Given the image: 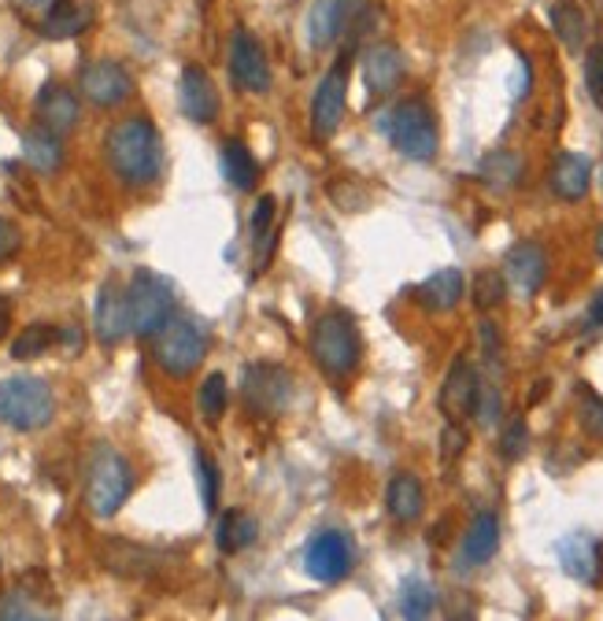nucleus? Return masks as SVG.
I'll use <instances>...</instances> for the list:
<instances>
[{
  "label": "nucleus",
  "mask_w": 603,
  "mask_h": 621,
  "mask_svg": "<svg viewBox=\"0 0 603 621\" xmlns=\"http://www.w3.org/2000/svg\"><path fill=\"white\" fill-rule=\"evenodd\" d=\"M104 155H108V166L115 171L119 182H126L134 189L160 182V174H163L160 130L152 126V119H145V115H130L123 122H115V126L108 130Z\"/></svg>",
  "instance_id": "nucleus-1"
},
{
  "label": "nucleus",
  "mask_w": 603,
  "mask_h": 621,
  "mask_svg": "<svg viewBox=\"0 0 603 621\" xmlns=\"http://www.w3.org/2000/svg\"><path fill=\"white\" fill-rule=\"evenodd\" d=\"M308 348L315 366L330 377V381H345L359 370V359H364V337H359L356 318L348 315L345 307L319 310L311 318L308 329Z\"/></svg>",
  "instance_id": "nucleus-2"
},
{
  "label": "nucleus",
  "mask_w": 603,
  "mask_h": 621,
  "mask_svg": "<svg viewBox=\"0 0 603 621\" xmlns=\"http://www.w3.org/2000/svg\"><path fill=\"white\" fill-rule=\"evenodd\" d=\"M52 415H57V399L41 377L19 374L0 381V421H8L19 432H34L45 429Z\"/></svg>",
  "instance_id": "nucleus-3"
},
{
  "label": "nucleus",
  "mask_w": 603,
  "mask_h": 621,
  "mask_svg": "<svg viewBox=\"0 0 603 621\" xmlns=\"http://www.w3.org/2000/svg\"><path fill=\"white\" fill-rule=\"evenodd\" d=\"M381 130L389 133L392 149L415 163L433 160L437 144H441V138H437V119L422 100H403V104H397L381 119Z\"/></svg>",
  "instance_id": "nucleus-4"
},
{
  "label": "nucleus",
  "mask_w": 603,
  "mask_h": 621,
  "mask_svg": "<svg viewBox=\"0 0 603 621\" xmlns=\"http://www.w3.org/2000/svg\"><path fill=\"white\" fill-rule=\"evenodd\" d=\"M207 355V333L196 326L193 318L174 315L156 337H152V359L163 374L171 377H190Z\"/></svg>",
  "instance_id": "nucleus-5"
},
{
  "label": "nucleus",
  "mask_w": 603,
  "mask_h": 621,
  "mask_svg": "<svg viewBox=\"0 0 603 621\" xmlns=\"http://www.w3.org/2000/svg\"><path fill=\"white\" fill-rule=\"evenodd\" d=\"M134 488V474H130L126 459L112 448H96L90 462V481H85V499L96 518H115L119 507L130 499Z\"/></svg>",
  "instance_id": "nucleus-6"
},
{
  "label": "nucleus",
  "mask_w": 603,
  "mask_h": 621,
  "mask_svg": "<svg viewBox=\"0 0 603 621\" xmlns=\"http://www.w3.org/2000/svg\"><path fill=\"white\" fill-rule=\"evenodd\" d=\"M126 307H130V333H137V337H156V333L174 318L171 285L152 271H137L134 282L126 288Z\"/></svg>",
  "instance_id": "nucleus-7"
},
{
  "label": "nucleus",
  "mask_w": 603,
  "mask_h": 621,
  "mask_svg": "<svg viewBox=\"0 0 603 621\" xmlns=\"http://www.w3.org/2000/svg\"><path fill=\"white\" fill-rule=\"evenodd\" d=\"M241 396H245L252 415L278 418L293 399V374L278 363H248Z\"/></svg>",
  "instance_id": "nucleus-8"
},
{
  "label": "nucleus",
  "mask_w": 603,
  "mask_h": 621,
  "mask_svg": "<svg viewBox=\"0 0 603 621\" xmlns=\"http://www.w3.org/2000/svg\"><path fill=\"white\" fill-rule=\"evenodd\" d=\"M348 74H352V55H341L330 71L323 74L319 89L311 96V130L319 141H330L337 126L345 122V108H348Z\"/></svg>",
  "instance_id": "nucleus-9"
},
{
  "label": "nucleus",
  "mask_w": 603,
  "mask_h": 621,
  "mask_svg": "<svg viewBox=\"0 0 603 621\" xmlns=\"http://www.w3.org/2000/svg\"><path fill=\"white\" fill-rule=\"evenodd\" d=\"M356 551L352 537L345 529H323L308 540V551H304V570H308L311 581L319 584H337L352 573Z\"/></svg>",
  "instance_id": "nucleus-10"
},
{
  "label": "nucleus",
  "mask_w": 603,
  "mask_h": 621,
  "mask_svg": "<svg viewBox=\"0 0 603 621\" xmlns=\"http://www.w3.org/2000/svg\"><path fill=\"white\" fill-rule=\"evenodd\" d=\"M229 74H234L241 93H267L270 89V60L256 33H248L245 27H237L229 38Z\"/></svg>",
  "instance_id": "nucleus-11"
},
{
  "label": "nucleus",
  "mask_w": 603,
  "mask_h": 621,
  "mask_svg": "<svg viewBox=\"0 0 603 621\" xmlns=\"http://www.w3.org/2000/svg\"><path fill=\"white\" fill-rule=\"evenodd\" d=\"M82 96L96 108H115L134 93V78L119 60H93L82 67L79 74Z\"/></svg>",
  "instance_id": "nucleus-12"
},
{
  "label": "nucleus",
  "mask_w": 603,
  "mask_h": 621,
  "mask_svg": "<svg viewBox=\"0 0 603 621\" xmlns=\"http://www.w3.org/2000/svg\"><path fill=\"white\" fill-rule=\"evenodd\" d=\"M178 104H182V115L196 122V126H212V122L218 119V111H223V104H218V89L212 82V74L204 71V67L190 63L178 78Z\"/></svg>",
  "instance_id": "nucleus-13"
},
{
  "label": "nucleus",
  "mask_w": 603,
  "mask_h": 621,
  "mask_svg": "<svg viewBox=\"0 0 603 621\" xmlns=\"http://www.w3.org/2000/svg\"><path fill=\"white\" fill-rule=\"evenodd\" d=\"M478 393H481V377L474 370V363L467 359V355H459L452 363V370H448L444 385H441V410L448 421H467L474 418V407H478Z\"/></svg>",
  "instance_id": "nucleus-14"
},
{
  "label": "nucleus",
  "mask_w": 603,
  "mask_h": 621,
  "mask_svg": "<svg viewBox=\"0 0 603 621\" xmlns=\"http://www.w3.org/2000/svg\"><path fill=\"white\" fill-rule=\"evenodd\" d=\"M548 277V255L536 241H519L503 259V282L519 296H536Z\"/></svg>",
  "instance_id": "nucleus-15"
},
{
  "label": "nucleus",
  "mask_w": 603,
  "mask_h": 621,
  "mask_svg": "<svg viewBox=\"0 0 603 621\" xmlns=\"http://www.w3.org/2000/svg\"><path fill=\"white\" fill-rule=\"evenodd\" d=\"M364 11V0H315L308 16V38L315 49H330Z\"/></svg>",
  "instance_id": "nucleus-16"
},
{
  "label": "nucleus",
  "mask_w": 603,
  "mask_h": 621,
  "mask_svg": "<svg viewBox=\"0 0 603 621\" xmlns=\"http://www.w3.org/2000/svg\"><path fill=\"white\" fill-rule=\"evenodd\" d=\"M559 566H563L566 577H574L581 584H596L600 581V543L589 537V532H566L563 540L555 543Z\"/></svg>",
  "instance_id": "nucleus-17"
},
{
  "label": "nucleus",
  "mask_w": 603,
  "mask_h": 621,
  "mask_svg": "<svg viewBox=\"0 0 603 621\" xmlns=\"http://www.w3.org/2000/svg\"><path fill=\"white\" fill-rule=\"evenodd\" d=\"M34 108H38V126H45L49 133H57V138H63L68 130L79 126V115H82L79 96L60 82L41 85Z\"/></svg>",
  "instance_id": "nucleus-18"
},
{
  "label": "nucleus",
  "mask_w": 603,
  "mask_h": 621,
  "mask_svg": "<svg viewBox=\"0 0 603 621\" xmlns=\"http://www.w3.org/2000/svg\"><path fill=\"white\" fill-rule=\"evenodd\" d=\"M93 326L96 337L104 344H119L130 333V307H126V288H119L115 282L101 285L93 307Z\"/></svg>",
  "instance_id": "nucleus-19"
},
{
  "label": "nucleus",
  "mask_w": 603,
  "mask_h": 621,
  "mask_svg": "<svg viewBox=\"0 0 603 621\" xmlns=\"http://www.w3.org/2000/svg\"><path fill=\"white\" fill-rule=\"evenodd\" d=\"M403 78V55L397 44H370L364 55V82L370 96H389Z\"/></svg>",
  "instance_id": "nucleus-20"
},
{
  "label": "nucleus",
  "mask_w": 603,
  "mask_h": 621,
  "mask_svg": "<svg viewBox=\"0 0 603 621\" xmlns=\"http://www.w3.org/2000/svg\"><path fill=\"white\" fill-rule=\"evenodd\" d=\"M592 185V160L581 152H559L552 163V193L566 204H578V200L589 196Z\"/></svg>",
  "instance_id": "nucleus-21"
},
{
  "label": "nucleus",
  "mask_w": 603,
  "mask_h": 621,
  "mask_svg": "<svg viewBox=\"0 0 603 621\" xmlns=\"http://www.w3.org/2000/svg\"><path fill=\"white\" fill-rule=\"evenodd\" d=\"M252 248H256L252 274H263L274 259V248H278V204H274V196H259L252 207Z\"/></svg>",
  "instance_id": "nucleus-22"
},
{
  "label": "nucleus",
  "mask_w": 603,
  "mask_h": 621,
  "mask_svg": "<svg viewBox=\"0 0 603 621\" xmlns=\"http://www.w3.org/2000/svg\"><path fill=\"white\" fill-rule=\"evenodd\" d=\"M463 271H456V266H448V271H437L430 274L426 282L415 288V299L426 307V310H433V315H441V310H452L459 299H463Z\"/></svg>",
  "instance_id": "nucleus-23"
},
{
  "label": "nucleus",
  "mask_w": 603,
  "mask_h": 621,
  "mask_svg": "<svg viewBox=\"0 0 603 621\" xmlns=\"http://www.w3.org/2000/svg\"><path fill=\"white\" fill-rule=\"evenodd\" d=\"M386 507L397 521H419L426 510V492L422 481L415 474H392V481L386 488Z\"/></svg>",
  "instance_id": "nucleus-24"
},
{
  "label": "nucleus",
  "mask_w": 603,
  "mask_h": 621,
  "mask_svg": "<svg viewBox=\"0 0 603 621\" xmlns=\"http://www.w3.org/2000/svg\"><path fill=\"white\" fill-rule=\"evenodd\" d=\"M93 22V8L90 4H74V0H60V4H52L45 11V19H41V33L45 38H79V33Z\"/></svg>",
  "instance_id": "nucleus-25"
},
{
  "label": "nucleus",
  "mask_w": 603,
  "mask_h": 621,
  "mask_svg": "<svg viewBox=\"0 0 603 621\" xmlns=\"http://www.w3.org/2000/svg\"><path fill=\"white\" fill-rule=\"evenodd\" d=\"M500 548V518L497 515H478L470 521L467 537H463V562L470 566H486Z\"/></svg>",
  "instance_id": "nucleus-26"
},
{
  "label": "nucleus",
  "mask_w": 603,
  "mask_h": 621,
  "mask_svg": "<svg viewBox=\"0 0 603 621\" xmlns=\"http://www.w3.org/2000/svg\"><path fill=\"white\" fill-rule=\"evenodd\" d=\"M552 30L570 52H581L589 41V16L578 0H555L552 4Z\"/></svg>",
  "instance_id": "nucleus-27"
},
{
  "label": "nucleus",
  "mask_w": 603,
  "mask_h": 621,
  "mask_svg": "<svg viewBox=\"0 0 603 621\" xmlns=\"http://www.w3.org/2000/svg\"><path fill=\"white\" fill-rule=\"evenodd\" d=\"M259 537V521L256 515H248V510H226L223 521H218V551L223 554H241L245 548H252Z\"/></svg>",
  "instance_id": "nucleus-28"
},
{
  "label": "nucleus",
  "mask_w": 603,
  "mask_h": 621,
  "mask_svg": "<svg viewBox=\"0 0 603 621\" xmlns=\"http://www.w3.org/2000/svg\"><path fill=\"white\" fill-rule=\"evenodd\" d=\"M23 152H27V163L41 174H57L63 166V141L45 126H34L30 133H23Z\"/></svg>",
  "instance_id": "nucleus-29"
},
{
  "label": "nucleus",
  "mask_w": 603,
  "mask_h": 621,
  "mask_svg": "<svg viewBox=\"0 0 603 621\" xmlns=\"http://www.w3.org/2000/svg\"><path fill=\"white\" fill-rule=\"evenodd\" d=\"M218 155H223V174H226L229 185L234 189H256L259 163H256V155L248 152L245 141H226Z\"/></svg>",
  "instance_id": "nucleus-30"
},
{
  "label": "nucleus",
  "mask_w": 603,
  "mask_h": 621,
  "mask_svg": "<svg viewBox=\"0 0 603 621\" xmlns=\"http://www.w3.org/2000/svg\"><path fill=\"white\" fill-rule=\"evenodd\" d=\"M104 562L123 577H145L152 570V554L145 548H137V543H123V540L104 543Z\"/></svg>",
  "instance_id": "nucleus-31"
},
{
  "label": "nucleus",
  "mask_w": 603,
  "mask_h": 621,
  "mask_svg": "<svg viewBox=\"0 0 603 621\" xmlns=\"http://www.w3.org/2000/svg\"><path fill=\"white\" fill-rule=\"evenodd\" d=\"M433 607H437V595L422 577H408V581L400 584V618L403 621H430Z\"/></svg>",
  "instance_id": "nucleus-32"
},
{
  "label": "nucleus",
  "mask_w": 603,
  "mask_h": 621,
  "mask_svg": "<svg viewBox=\"0 0 603 621\" xmlns=\"http://www.w3.org/2000/svg\"><path fill=\"white\" fill-rule=\"evenodd\" d=\"M522 174V155L519 152H489L486 160H481V177L492 185V189H511L514 182H519Z\"/></svg>",
  "instance_id": "nucleus-33"
},
{
  "label": "nucleus",
  "mask_w": 603,
  "mask_h": 621,
  "mask_svg": "<svg viewBox=\"0 0 603 621\" xmlns=\"http://www.w3.org/2000/svg\"><path fill=\"white\" fill-rule=\"evenodd\" d=\"M57 337H60V329L57 326H45V322H38V326H27L23 333H19L16 337V344H12V355L16 359H38V355H45L52 344H57Z\"/></svg>",
  "instance_id": "nucleus-34"
},
{
  "label": "nucleus",
  "mask_w": 603,
  "mask_h": 621,
  "mask_svg": "<svg viewBox=\"0 0 603 621\" xmlns=\"http://www.w3.org/2000/svg\"><path fill=\"white\" fill-rule=\"evenodd\" d=\"M196 407H201V415L207 421H218V418L226 415V407H229V385H226L223 374H207L204 377L201 393H196Z\"/></svg>",
  "instance_id": "nucleus-35"
},
{
  "label": "nucleus",
  "mask_w": 603,
  "mask_h": 621,
  "mask_svg": "<svg viewBox=\"0 0 603 621\" xmlns=\"http://www.w3.org/2000/svg\"><path fill=\"white\" fill-rule=\"evenodd\" d=\"M470 296H474L478 310H492L503 304V296H508V282H503L500 271H481L474 277V285H470Z\"/></svg>",
  "instance_id": "nucleus-36"
},
{
  "label": "nucleus",
  "mask_w": 603,
  "mask_h": 621,
  "mask_svg": "<svg viewBox=\"0 0 603 621\" xmlns=\"http://www.w3.org/2000/svg\"><path fill=\"white\" fill-rule=\"evenodd\" d=\"M578 426L592 440H603V399L589 385H578Z\"/></svg>",
  "instance_id": "nucleus-37"
},
{
  "label": "nucleus",
  "mask_w": 603,
  "mask_h": 621,
  "mask_svg": "<svg viewBox=\"0 0 603 621\" xmlns=\"http://www.w3.org/2000/svg\"><path fill=\"white\" fill-rule=\"evenodd\" d=\"M218 485H223V477H218V466L212 462V455L196 451V488H201L204 510H215L218 507Z\"/></svg>",
  "instance_id": "nucleus-38"
},
{
  "label": "nucleus",
  "mask_w": 603,
  "mask_h": 621,
  "mask_svg": "<svg viewBox=\"0 0 603 621\" xmlns=\"http://www.w3.org/2000/svg\"><path fill=\"white\" fill-rule=\"evenodd\" d=\"M525 444H530V426H525V418L519 415V418L508 421V429H503V437H500V455H503L508 462L522 459Z\"/></svg>",
  "instance_id": "nucleus-39"
},
{
  "label": "nucleus",
  "mask_w": 603,
  "mask_h": 621,
  "mask_svg": "<svg viewBox=\"0 0 603 621\" xmlns=\"http://www.w3.org/2000/svg\"><path fill=\"white\" fill-rule=\"evenodd\" d=\"M585 89H589L592 104L603 108V44H592L585 55Z\"/></svg>",
  "instance_id": "nucleus-40"
},
{
  "label": "nucleus",
  "mask_w": 603,
  "mask_h": 621,
  "mask_svg": "<svg viewBox=\"0 0 603 621\" xmlns=\"http://www.w3.org/2000/svg\"><path fill=\"white\" fill-rule=\"evenodd\" d=\"M463 448H467L463 421H448L444 432H441V455H444V462H456L459 455H463Z\"/></svg>",
  "instance_id": "nucleus-41"
},
{
  "label": "nucleus",
  "mask_w": 603,
  "mask_h": 621,
  "mask_svg": "<svg viewBox=\"0 0 603 621\" xmlns=\"http://www.w3.org/2000/svg\"><path fill=\"white\" fill-rule=\"evenodd\" d=\"M474 418L481 421V426H497V418H500V393L497 388H486L481 385V393H478V407H474Z\"/></svg>",
  "instance_id": "nucleus-42"
},
{
  "label": "nucleus",
  "mask_w": 603,
  "mask_h": 621,
  "mask_svg": "<svg viewBox=\"0 0 603 621\" xmlns=\"http://www.w3.org/2000/svg\"><path fill=\"white\" fill-rule=\"evenodd\" d=\"M23 248V233H19L16 222L0 218V263L16 259V252Z\"/></svg>",
  "instance_id": "nucleus-43"
},
{
  "label": "nucleus",
  "mask_w": 603,
  "mask_h": 621,
  "mask_svg": "<svg viewBox=\"0 0 603 621\" xmlns=\"http://www.w3.org/2000/svg\"><path fill=\"white\" fill-rule=\"evenodd\" d=\"M481 348H486V355L492 359V355H497V348H500V329L492 326V322H481Z\"/></svg>",
  "instance_id": "nucleus-44"
},
{
  "label": "nucleus",
  "mask_w": 603,
  "mask_h": 621,
  "mask_svg": "<svg viewBox=\"0 0 603 621\" xmlns=\"http://www.w3.org/2000/svg\"><path fill=\"white\" fill-rule=\"evenodd\" d=\"M585 326H589V329H603V293L592 296L589 315H585Z\"/></svg>",
  "instance_id": "nucleus-45"
},
{
  "label": "nucleus",
  "mask_w": 603,
  "mask_h": 621,
  "mask_svg": "<svg viewBox=\"0 0 603 621\" xmlns=\"http://www.w3.org/2000/svg\"><path fill=\"white\" fill-rule=\"evenodd\" d=\"M8 326H12V304H8V296H0V340L8 337Z\"/></svg>",
  "instance_id": "nucleus-46"
},
{
  "label": "nucleus",
  "mask_w": 603,
  "mask_h": 621,
  "mask_svg": "<svg viewBox=\"0 0 603 621\" xmlns=\"http://www.w3.org/2000/svg\"><path fill=\"white\" fill-rule=\"evenodd\" d=\"M19 4H27V8H41V11H49L52 4H60V0H19Z\"/></svg>",
  "instance_id": "nucleus-47"
},
{
  "label": "nucleus",
  "mask_w": 603,
  "mask_h": 621,
  "mask_svg": "<svg viewBox=\"0 0 603 621\" xmlns=\"http://www.w3.org/2000/svg\"><path fill=\"white\" fill-rule=\"evenodd\" d=\"M596 252H600V259H603V230H600V237H596Z\"/></svg>",
  "instance_id": "nucleus-48"
},
{
  "label": "nucleus",
  "mask_w": 603,
  "mask_h": 621,
  "mask_svg": "<svg viewBox=\"0 0 603 621\" xmlns=\"http://www.w3.org/2000/svg\"><path fill=\"white\" fill-rule=\"evenodd\" d=\"M19 621H34V618H19Z\"/></svg>",
  "instance_id": "nucleus-49"
}]
</instances>
